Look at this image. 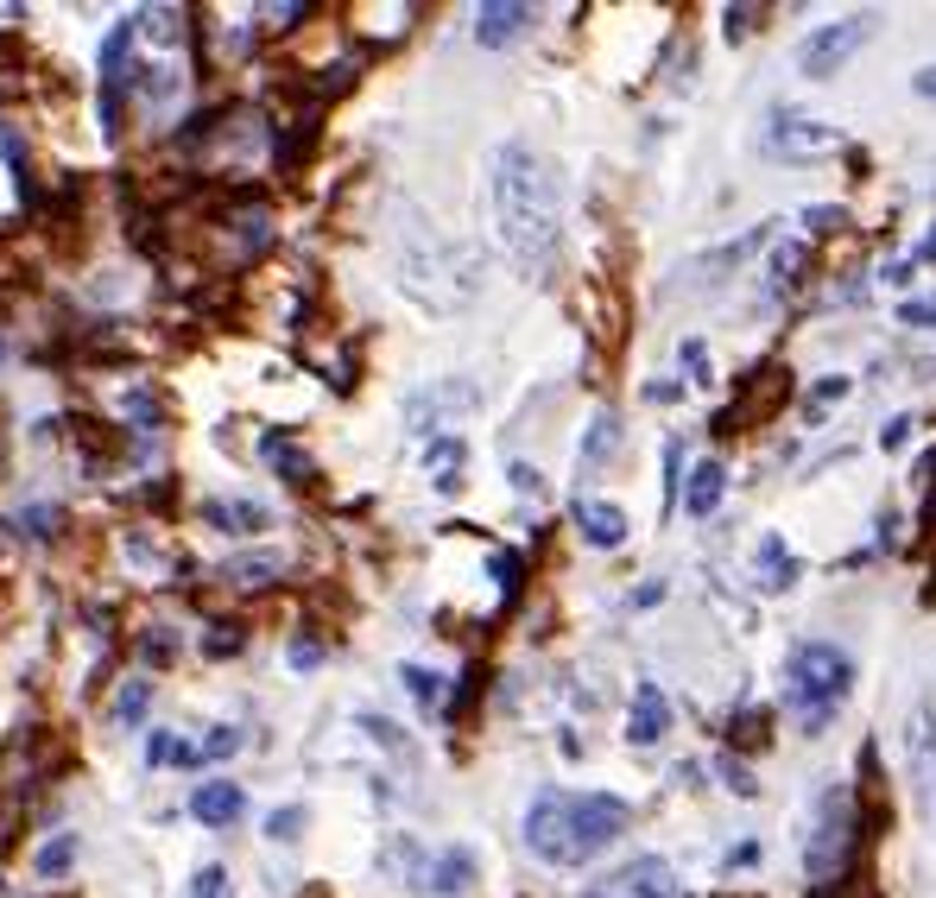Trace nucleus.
<instances>
[{
    "label": "nucleus",
    "mask_w": 936,
    "mask_h": 898,
    "mask_svg": "<svg viewBox=\"0 0 936 898\" xmlns=\"http://www.w3.org/2000/svg\"><path fill=\"white\" fill-rule=\"evenodd\" d=\"M494 215H500L507 254L532 279H550L564 247V184L550 172V158L532 153L526 139H507L494 153Z\"/></svg>",
    "instance_id": "f257e3e1"
},
{
    "label": "nucleus",
    "mask_w": 936,
    "mask_h": 898,
    "mask_svg": "<svg viewBox=\"0 0 936 898\" xmlns=\"http://www.w3.org/2000/svg\"><path fill=\"white\" fill-rule=\"evenodd\" d=\"M626 822H633L626 798L545 784L526 810V848L545 860V867H588L595 855H607V848L626 836Z\"/></svg>",
    "instance_id": "f03ea898"
},
{
    "label": "nucleus",
    "mask_w": 936,
    "mask_h": 898,
    "mask_svg": "<svg viewBox=\"0 0 936 898\" xmlns=\"http://www.w3.org/2000/svg\"><path fill=\"white\" fill-rule=\"evenodd\" d=\"M848 690H855V658L841 645H829V640L791 645V658H784V703H791L803 734H822L836 722Z\"/></svg>",
    "instance_id": "7ed1b4c3"
},
{
    "label": "nucleus",
    "mask_w": 936,
    "mask_h": 898,
    "mask_svg": "<svg viewBox=\"0 0 936 898\" xmlns=\"http://www.w3.org/2000/svg\"><path fill=\"white\" fill-rule=\"evenodd\" d=\"M855 841H860V810H855V791H822L817 803V829H810V879H817V892H829L841 873H848V860H855Z\"/></svg>",
    "instance_id": "20e7f679"
},
{
    "label": "nucleus",
    "mask_w": 936,
    "mask_h": 898,
    "mask_svg": "<svg viewBox=\"0 0 936 898\" xmlns=\"http://www.w3.org/2000/svg\"><path fill=\"white\" fill-rule=\"evenodd\" d=\"M874 26H879V13H848V20H829V26H817V32H803L798 70L803 77H836L841 64L874 39Z\"/></svg>",
    "instance_id": "39448f33"
},
{
    "label": "nucleus",
    "mask_w": 936,
    "mask_h": 898,
    "mask_svg": "<svg viewBox=\"0 0 936 898\" xmlns=\"http://www.w3.org/2000/svg\"><path fill=\"white\" fill-rule=\"evenodd\" d=\"M766 153L829 158V153H841V127L836 120H817V115H798V108H779V115L766 120Z\"/></svg>",
    "instance_id": "423d86ee"
},
{
    "label": "nucleus",
    "mask_w": 936,
    "mask_h": 898,
    "mask_svg": "<svg viewBox=\"0 0 936 898\" xmlns=\"http://www.w3.org/2000/svg\"><path fill=\"white\" fill-rule=\"evenodd\" d=\"M583 898H690V892H683V879L671 873L659 855H640L633 867H621V873L595 879Z\"/></svg>",
    "instance_id": "0eeeda50"
},
{
    "label": "nucleus",
    "mask_w": 936,
    "mask_h": 898,
    "mask_svg": "<svg viewBox=\"0 0 936 898\" xmlns=\"http://www.w3.org/2000/svg\"><path fill=\"white\" fill-rule=\"evenodd\" d=\"M905 765H911L917 798L936 803V703H917L905 722Z\"/></svg>",
    "instance_id": "6e6552de"
},
{
    "label": "nucleus",
    "mask_w": 936,
    "mask_h": 898,
    "mask_svg": "<svg viewBox=\"0 0 936 898\" xmlns=\"http://www.w3.org/2000/svg\"><path fill=\"white\" fill-rule=\"evenodd\" d=\"M664 734H671V703H664V690L645 677V684L633 690V709H626V741L633 746H659Z\"/></svg>",
    "instance_id": "1a4fd4ad"
},
{
    "label": "nucleus",
    "mask_w": 936,
    "mask_h": 898,
    "mask_svg": "<svg viewBox=\"0 0 936 898\" xmlns=\"http://www.w3.org/2000/svg\"><path fill=\"white\" fill-rule=\"evenodd\" d=\"M241 810H247V791L228 784V779L196 784V798H191V817L203 822V829H228V822H241Z\"/></svg>",
    "instance_id": "9d476101"
},
{
    "label": "nucleus",
    "mask_w": 936,
    "mask_h": 898,
    "mask_svg": "<svg viewBox=\"0 0 936 898\" xmlns=\"http://www.w3.org/2000/svg\"><path fill=\"white\" fill-rule=\"evenodd\" d=\"M526 26H532V7H526V0H488V7L475 13V39L488 45V51H500V45H513Z\"/></svg>",
    "instance_id": "9b49d317"
},
{
    "label": "nucleus",
    "mask_w": 936,
    "mask_h": 898,
    "mask_svg": "<svg viewBox=\"0 0 936 898\" xmlns=\"http://www.w3.org/2000/svg\"><path fill=\"white\" fill-rule=\"evenodd\" d=\"M576 531L595 550H614V545H626V513L607 507V500H576Z\"/></svg>",
    "instance_id": "f8f14e48"
},
{
    "label": "nucleus",
    "mask_w": 936,
    "mask_h": 898,
    "mask_svg": "<svg viewBox=\"0 0 936 898\" xmlns=\"http://www.w3.org/2000/svg\"><path fill=\"white\" fill-rule=\"evenodd\" d=\"M468 886H475V855H468V848H443V855L425 867L430 898H456V892H468Z\"/></svg>",
    "instance_id": "ddd939ff"
},
{
    "label": "nucleus",
    "mask_w": 936,
    "mask_h": 898,
    "mask_svg": "<svg viewBox=\"0 0 936 898\" xmlns=\"http://www.w3.org/2000/svg\"><path fill=\"white\" fill-rule=\"evenodd\" d=\"M722 488H728L722 462H696L690 481H683V513H690V519H709V513L722 507Z\"/></svg>",
    "instance_id": "4468645a"
},
{
    "label": "nucleus",
    "mask_w": 936,
    "mask_h": 898,
    "mask_svg": "<svg viewBox=\"0 0 936 898\" xmlns=\"http://www.w3.org/2000/svg\"><path fill=\"white\" fill-rule=\"evenodd\" d=\"M203 519L215 531H266L273 526V513L260 507V500H203Z\"/></svg>",
    "instance_id": "2eb2a0df"
},
{
    "label": "nucleus",
    "mask_w": 936,
    "mask_h": 898,
    "mask_svg": "<svg viewBox=\"0 0 936 898\" xmlns=\"http://www.w3.org/2000/svg\"><path fill=\"white\" fill-rule=\"evenodd\" d=\"M753 576H760V588H791L798 583V557L784 550V538H760V550H753Z\"/></svg>",
    "instance_id": "dca6fc26"
},
{
    "label": "nucleus",
    "mask_w": 936,
    "mask_h": 898,
    "mask_svg": "<svg viewBox=\"0 0 936 898\" xmlns=\"http://www.w3.org/2000/svg\"><path fill=\"white\" fill-rule=\"evenodd\" d=\"M425 462H430V469H437V488H443V494H456V488H462V462H468L462 437H430Z\"/></svg>",
    "instance_id": "f3484780"
},
{
    "label": "nucleus",
    "mask_w": 936,
    "mask_h": 898,
    "mask_svg": "<svg viewBox=\"0 0 936 898\" xmlns=\"http://www.w3.org/2000/svg\"><path fill=\"white\" fill-rule=\"evenodd\" d=\"M614 443H621V418H614V411H602V418L588 424L583 449H576V462H583V469H602L607 456H614Z\"/></svg>",
    "instance_id": "a211bd4d"
},
{
    "label": "nucleus",
    "mask_w": 936,
    "mask_h": 898,
    "mask_svg": "<svg viewBox=\"0 0 936 898\" xmlns=\"http://www.w3.org/2000/svg\"><path fill=\"white\" fill-rule=\"evenodd\" d=\"M260 456H266V462H273L285 481H311V456H298V449L279 437V430H266V437H260Z\"/></svg>",
    "instance_id": "6ab92c4d"
},
{
    "label": "nucleus",
    "mask_w": 936,
    "mask_h": 898,
    "mask_svg": "<svg viewBox=\"0 0 936 898\" xmlns=\"http://www.w3.org/2000/svg\"><path fill=\"white\" fill-rule=\"evenodd\" d=\"M146 709H153V677H127L115 696V722L120 728H139L146 722Z\"/></svg>",
    "instance_id": "aec40b11"
},
{
    "label": "nucleus",
    "mask_w": 936,
    "mask_h": 898,
    "mask_svg": "<svg viewBox=\"0 0 936 898\" xmlns=\"http://www.w3.org/2000/svg\"><path fill=\"white\" fill-rule=\"evenodd\" d=\"M279 569H285V557H273V550H266V557H234L222 576H228V583H241V588H260V583H273Z\"/></svg>",
    "instance_id": "412c9836"
},
{
    "label": "nucleus",
    "mask_w": 936,
    "mask_h": 898,
    "mask_svg": "<svg viewBox=\"0 0 936 898\" xmlns=\"http://www.w3.org/2000/svg\"><path fill=\"white\" fill-rule=\"evenodd\" d=\"M798 266H803V247L791 241V247L772 254V279H766V285H772V292H791V285H798Z\"/></svg>",
    "instance_id": "4be33fe9"
},
{
    "label": "nucleus",
    "mask_w": 936,
    "mask_h": 898,
    "mask_svg": "<svg viewBox=\"0 0 936 898\" xmlns=\"http://www.w3.org/2000/svg\"><path fill=\"white\" fill-rule=\"evenodd\" d=\"M399 677H406V690L418 696V703H437V696H443V677H437V671H425V664H406Z\"/></svg>",
    "instance_id": "5701e85b"
},
{
    "label": "nucleus",
    "mask_w": 936,
    "mask_h": 898,
    "mask_svg": "<svg viewBox=\"0 0 936 898\" xmlns=\"http://www.w3.org/2000/svg\"><path fill=\"white\" fill-rule=\"evenodd\" d=\"M228 753H241V728H215L209 741L196 746V765L203 760H228Z\"/></svg>",
    "instance_id": "b1692460"
},
{
    "label": "nucleus",
    "mask_w": 936,
    "mask_h": 898,
    "mask_svg": "<svg viewBox=\"0 0 936 898\" xmlns=\"http://www.w3.org/2000/svg\"><path fill=\"white\" fill-rule=\"evenodd\" d=\"M494 576H500V595H519V576H526V557H519V550H500V557H494Z\"/></svg>",
    "instance_id": "393cba45"
},
{
    "label": "nucleus",
    "mask_w": 936,
    "mask_h": 898,
    "mask_svg": "<svg viewBox=\"0 0 936 898\" xmlns=\"http://www.w3.org/2000/svg\"><path fill=\"white\" fill-rule=\"evenodd\" d=\"M203 652H209V658H234V652H241V626L222 621L215 633H203Z\"/></svg>",
    "instance_id": "a878e982"
},
{
    "label": "nucleus",
    "mask_w": 936,
    "mask_h": 898,
    "mask_svg": "<svg viewBox=\"0 0 936 898\" xmlns=\"http://www.w3.org/2000/svg\"><path fill=\"white\" fill-rule=\"evenodd\" d=\"M898 323H911V330H936V297H905V304H898Z\"/></svg>",
    "instance_id": "bb28decb"
},
{
    "label": "nucleus",
    "mask_w": 936,
    "mask_h": 898,
    "mask_svg": "<svg viewBox=\"0 0 936 898\" xmlns=\"http://www.w3.org/2000/svg\"><path fill=\"white\" fill-rule=\"evenodd\" d=\"M20 531H26V538H51V531H58V507H26L20 513Z\"/></svg>",
    "instance_id": "cd10ccee"
},
{
    "label": "nucleus",
    "mask_w": 936,
    "mask_h": 898,
    "mask_svg": "<svg viewBox=\"0 0 936 898\" xmlns=\"http://www.w3.org/2000/svg\"><path fill=\"white\" fill-rule=\"evenodd\" d=\"M298 829H304V810H298V803L273 810V822H266V836H273V841H298Z\"/></svg>",
    "instance_id": "c85d7f7f"
},
{
    "label": "nucleus",
    "mask_w": 936,
    "mask_h": 898,
    "mask_svg": "<svg viewBox=\"0 0 936 898\" xmlns=\"http://www.w3.org/2000/svg\"><path fill=\"white\" fill-rule=\"evenodd\" d=\"M191 898H228V873H222V867H203L196 886H191Z\"/></svg>",
    "instance_id": "c756f323"
},
{
    "label": "nucleus",
    "mask_w": 936,
    "mask_h": 898,
    "mask_svg": "<svg viewBox=\"0 0 936 898\" xmlns=\"http://www.w3.org/2000/svg\"><path fill=\"white\" fill-rule=\"evenodd\" d=\"M70 855H77V841L58 836V841H51V848L39 855V867H45V873H64V867H70Z\"/></svg>",
    "instance_id": "7c9ffc66"
},
{
    "label": "nucleus",
    "mask_w": 936,
    "mask_h": 898,
    "mask_svg": "<svg viewBox=\"0 0 936 898\" xmlns=\"http://www.w3.org/2000/svg\"><path fill=\"white\" fill-rule=\"evenodd\" d=\"M722 20H728V39H747V32L760 26V7H728Z\"/></svg>",
    "instance_id": "2f4dec72"
},
{
    "label": "nucleus",
    "mask_w": 936,
    "mask_h": 898,
    "mask_svg": "<svg viewBox=\"0 0 936 898\" xmlns=\"http://www.w3.org/2000/svg\"><path fill=\"white\" fill-rule=\"evenodd\" d=\"M683 368H690V380H715V373H709V349H702L696 335L683 342Z\"/></svg>",
    "instance_id": "473e14b6"
},
{
    "label": "nucleus",
    "mask_w": 936,
    "mask_h": 898,
    "mask_svg": "<svg viewBox=\"0 0 936 898\" xmlns=\"http://www.w3.org/2000/svg\"><path fill=\"white\" fill-rule=\"evenodd\" d=\"M836 399H848V380H841V373H836V380H822V387L810 392V418H817L822 406H836Z\"/></svg>",
    "instance_id": "72a5a7b5"
},
{
    "label": "nucleus",
    "mask_w": 936,
    "mask_h": 898,
    "mask_svg": "<svg viewBox=\"0 0 936 898\" xmlns=\"http://www.w3.org/2000/svg\"><path fill=\"white\" fill-rule=\"evenodd\" d=\"M139 652H146V658H153V664H172L177 640H172V633H146V640H139Z\"/></svg>",
    "instance_id": "f704fd0d"
},
{
    "label": "nucleus",
    "mask_w": 936,
    "mask_h": 898,
    "mask_svg": "<svg viewBox=\"0 0 936 898\" xmlns=\"http://www.w3.org/2000/svg\"><path fill=\"white\" fill-rule=\"evenodd\" d=\"M316 658H323V645H316V640H292V664H298V671H311Z\"/></svg>",
    "instance_id": "c9c22d12"
},
{
    "label": "nucleus",
    "mask_w": 936,
    "mask_h": 898,
    "mask_svg": "<svg viewBox=\"0 0 936 898\" xmlns=\"http://www.w3.org/2000/svg\"><path fill=\"white\" fill-rule=\"evenodd\" d=\"M905 437H911V418H893V424L879 430V443L886 449H905Z\"/></svg>",
    "instance_id": "e433bc0d"
},
{
    "label": "nucleus",
    "mask_w": 936,
    "mask_h": 898,
    "mask_svg": "<svg viewBox=\"0 0 936 898\" xmlns=\"http://www.w3.org/2000/svg\"><path fill=\"white\" fill-rule=\"evenodd\" d=\"M513 488H519V494H538L545 481H538V469H532V462H513Z\"/></svg>",
    "instance_id": "4c0bfd02"
},
{
    "label": "nucleus",
    "mask_w": 936,
    "mask_h": 898,
    "mask_svg": "<svg viewBox=\"0 0 936 898\" xmlns=\"http://www.w3.org/2000/svg\"><path fill=\"white\" fill-rule=\"evenodd\" d=\"M930 475H936V456H930ZM924 526L936 531V481H930V494H924Z\"/></svg>",
    "instance_id": "58836bf2"
},
{
    "label": "nucleus",
    "mask_w": 936,
    "mask_h": 898,
    "mask_svg": "<svg viewBox=\"0 0 936 898\" xmlns=\"http://www.w3.org/2000/svg\"><path fill=\"white\" fill-rule=\"evenodd\" d=\"M917 96H936V64L930 70H917Z\"/></svg>",
    "instance_id": "ea45409f"
},
{
    "label": "nucleus",
    "mask_w": 936,
    "mask_h": 898,
    "mask_svg": "<svg viewBox=\"0 0 936 898\" xmlns=\"http://www.w3.org/2000/svg\"><path fill=\"white\" fill-rule=\"evenodd\" d=\"M917 260H936V228L924 235V247H917Z\"/></svg>",
    "instance_id": "a19ab883"
},
{
    "label": "nucleus",
    "mask_w": 936,
    "mask_h": 898,
    "mask_svg": "<svg viewBox=\"0 0 936 898\" xmlns=\"http://www.w3.org/2000/svg\"><path fill=\"white\" fill-rule=\"evenodd\" d=\"M0 354H7V342H0Z\"/></svg>",
    "instance_id": "79ce46f5"
}]
</instances>
